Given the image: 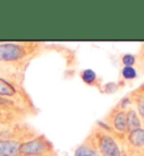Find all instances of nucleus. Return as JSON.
Listing matches in <instances>:
<instances>
[{"mask_svg":"<svg viewBox=\"0 0 144 156\" xmlns=\"http://www.w3.org/2000/svg\"><path fill=\"white\" fill-rule=\"evenodd\" d=\"M80 78H81L82 82L85 83L86 85L96 87L98 90L101 88L100 78L98 77V75L96 74V71H94L92 69H83V70L80 73Z\"/></svg>","mask_w":144,"mask_h":156,"instance_id":"9","label":"nucleus"},{"mask_svg":"<svg viewBox=\"0 0 144 156\" xmlns=\"http://www.w3.org/2000/svg\"><path fill=\"white\" fill-rule=\"evenodd\" d=\"M56 152L55 146L44 133L20 145L18 156H42Z\"/></svg>","mask_w":144,"mask_h":156,"instance_id":"5","label":"nucleus"},{"mask_svg":"<svg viewBox=\"0 0 144 156\" xmlns=\"http://www.w3.org/2000/svg\"><path fill=\"white\" fill-rule=\"evenodd\" d=\"M121 77L124 82L134 80L137 77V70L134 67H123L121 69Z\"/></svg>","mask_w":144,"mask_h":156,"instance_id":"11","label":"nucleus"},{"mask_svg":"<svg viewBox=\"0 0 144 156\" xmlns=\"http://www.w3.org/2000/svg\"><path fill=\"white\" fill-rule=\"evenodd\" d=\"M121 62L123 67H134L136 65V55L132 53H124L121 57Z\"/></svg>","mask_w":144,"mask_h":156,"instance_id":"13","label":"nucleus"},{"mask_svg":"<svg viewBox=\"0 0 144 156\" xmlns=\"http://www.w3.org/2000/svg\"><path fill=\"white\" fill-rule=\"evenodd\" d=\"M73 156H101L94 146L89 145L86 141H82L81 144L77 146L74 149Z\"/></svg>","mask_w":144,"mask_h":156,"instance_id":"10","label":"nucleus"},{"mask_svg":"<svg viewBox=\"0 0 144 156\" xmlns=\"http://www.w3.org/2000/svg\"><path fill=\"white\" fill-rule=\"evenodd\" d=\"M0 156H4V155H1V154H0Z\"/></svg>","mask_w":144,"mask_h":156,"instance_id":"18","label":"nucleus"},{"mask_svg":"<svg viewBox=\"0 0 144 156\" xmlns=\"http://www.w3.org/2000/svg\"><path fill=\"white\" fill-rule=\"evenodd\" d=\"M136 65L141 70H144V42L141 44L139 52L136 55Z\"/></svg>","mask_w":144,"mask_h":156,"instance_id":"14","label":"nucleus"},{"mask_svg":"<svg viewBox=\"0 0 144 156\" xmlns=\"http://www.w3.org/2000/svg\"><path fill=\"white\" fill-rule=\"evenodd\" d=\"M101 126L110 130L118 138L121 143L125 141V135L127 133V122H126V111L119 109L117 105L113 106L106 113L101 121H98Z\"/></svg>","mask_w":144,"mask_h":156,"instance_id":"4","label":"nucleus"},{"mask_svg":"<svg viewBox=\"0 0 144 156\" xmlns=\"http://www.w3.org/2000/svg\"><path fill=\"white\" fill-rule=\"evenodd\" d=\"M26 68L0 66V96L10 100L28 118L39 113V109L25 86Z\"/></svg>","mask_w":144,"mask_h":156,"instance_id":"1","label":"nucleus"},{"mask_svg":"<svg viewBox=\"0 0 144 156\" xmlns=\"http://www.w3.org/2000/svg\"><path fill=\"white\" fill-rule=\"evenodd\" d=\"M134 156H144V154L142 152H140V153H136V154H135Z\"/></svg>","mask_w":144,"mask_h":156,"instance_id":"15","label":"nucleus"},{"mask_svg":"<svg viewBox=\"0 0 144 156\" xmlns=\"http://www.w3.org/2000/svg\"><path fill=\"white\" fill-rule=\"evenodd\" d=\"M28 117L22 111L8 109L0 106V123H16L22 121H27Z\"/></svg>","mask_w":144,"mask_h":156,"instance_id":"6","label":"nucleus"},{"mask_svg":"<svg viewBox=\"0 0 144 156\" xmlns=\"http://www.w3.org/2000/svg\"><path fill=\"white\" fill-rule=\"evenodd\" d=\"M51 47L39 41L0 42V66L26 68L34 59L46 53Z\"/></svg>","mask_w":144,"mask_h":156,"instance_id":"2","label":"nucleus"},{"mask_svg":"<svg viewBox=\"0 0 144 156\" xmlns=\"http://www.w3.org/2000/svg\"><path fill=\"white\" fill-rule=\"evenodd\" d=\"M83 141L94 146L101 156H124L122 143L118 138L99 122L90 129Z\"/></svg>","mask_w":144,"mask_h":156,"instance_id":"3","label":"nucleus"},{"mask_svg":"<svg viewBox=\"0 0 144 156\" xmlns=\"http://www.w3.org/2000/svg\"><path fill=\"white\" fill-rule=\"evenodd\" d=\"M126 122H127V133L142 128L143 126L142 119L134 106H131L126 110Z\"/></svg>","mask_w":144,"mask_h":156,"instance_id":"8","label":"nucleus"},{"mask_svg":"<svg viewBox=\"0 0 144 156\" xmlns=\"http://www.w3.org/2000/svg\"><path fill=\"white\" fill-rule=\"evenodd\" d=\"M142 123H143V125H144V120H143V121H142ZM143 128H144V127H143Z\"/></svg>","mask_w":144,"mask_h":156,"instance_id":"17","label":"nucleus"},{"mask_svg":"<svg viewBox=\"0 0 144 156\" xmlns=\"http://www.w3.org/2000/svg\"><path fill=\"white\" fill-rule=\"evenodd\" d=\"M141 152H142V153H143V154H144V148H143V149H142V151H141Z\"/></svg>","mask_w":144,"mask_h":156,"instance_id":"16","label":"nucleus"},{"mask_svg":"<svg viewBox=\"0 0 144 156\" xmlns=\"http://www.w3.org/2000/svg\"><path fill=\"white\" fill-rule=\"evenodd\" d=\"M129 96L132 98L133 105L136 109L137 113L141 117L142 121L144 120V84L137 87L136 90L129 93Z\"/></svg>","mask_w":144,"mask_h":156,"instance_id":"7","label":"nucleus"},{"mask_svg":"<svg viewBox=\"0 0 144 156\" xmlns=\"http://www.w3.org/2000/svg\"><path fill=\"white\" fill-rule=\"evenodd\" d=\"M119 88H121V85L118 83L109 82V83H106V84H102L100 90L102 93H106V94H113V93H116Z\"/></svg>","mask_w":144,"mask_h":156,"instance_id":"12","label":"nucleus"}]
</instances>
